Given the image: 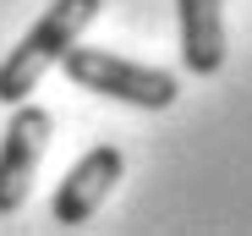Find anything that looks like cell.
I'll list each match as a JSON object with an SVG mask.
<instances>
[{"label": "cell", "mask_w": 252, "mask_h": 236, "mask_svg": "<svg viewBox=\"0 0 252 236\" xmlns=\"http://www.w3.org/2000/svg\"><path fill=\"white\" fill-rule=\"evenodd\" d=\"M99 11H104V0H50L44 17H38V22L17 38V50L0 61V104H22V99L61 66V55L94 28Z\"/></svg>", "instance_id": "cell-1"}, {"label": "cell", "mask_w": 252, "mask_h": 236, "mask_svg": "<svg viewBox=\"0 0 252 236\" xmlns=\"http://www.w3.org/2000/svg\"><path fill=\"white\" fill-rule=\"evenodd\" d=\"M61 71L71 77L77 88L104 94V99H121V104H137V110H170L181 99V77L176 71L126 61V55L99 50V44H71L61 55Z\"/></svg>", "instance_id": "cell-2"}, {"label": "cell", "mask_w": 252, "mask_h": 236, "mask_svg": "<svg viewBox=\"0 0 252 236\" xmlns=\"http://www.w3.org/2000/svg\"><path fill=\"white\" fill-rule=\"evenodd\" d=\"M55 137V115L44 104H11V121L0 132V214H17L33 192V176H38V160Z\"/></svg>", "instance_id": "cell-3"}, {"label": "cell", "mask_w": 252, "mask_h": 236, "mask_svg": "<svg viewBox=\"0 0 252 236\" xmlns=\"http://www.w3.org/2000/svg\"><path fill=\"white\" fill-rule=\"evenodd\" d=\"M121 176H126V154H121L115 143L88 148V154L61 176L55 198H50V220H55V225H88V220L104 209V198L115 192Z\"/></svg>", "instance_id": "cell-4"}, {"label": "cell", "mask_w": 252, "mask_h": 236, "mask_svg": "<svg viewBox=\"0 0 252 236\" xmlns=\"http://www.w3.org/2000/svg\"><path fill=\"white\" fill-rule=\"evenodd\" d=\"M176 22H181V66L192 77H220L230 55L225 0H176Z\"/></svg>", "instance_id": "cell-5"}]
</instances>
